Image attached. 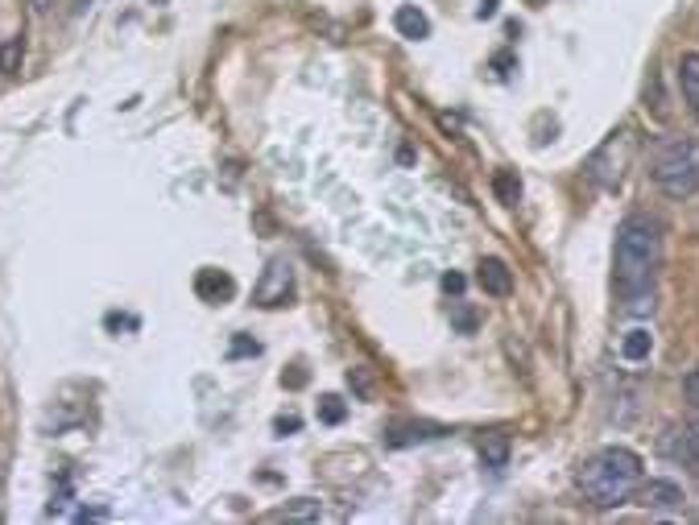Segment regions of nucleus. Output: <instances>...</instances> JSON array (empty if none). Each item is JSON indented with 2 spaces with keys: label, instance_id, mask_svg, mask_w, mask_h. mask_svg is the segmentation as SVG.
<instances>
[{
  "label": "nucleus",
  "instance_id": "nucleus-1",
  "mask_svg": "<svg viewBox=\"0 0 699 525\" xmlns=\"http://www.w3.org/2000/svg\"><path fill=\"white\" fill-rule=\"evenodd\" d=\"M658 265H662V224L654 215H629L617 228V289L629 314L654 311Z\"/></svg>",
  "mask_w": 699,
  "mask_h": 525
},
{
  "label": "nucleus",
  "instance_id": "nucleus-2",
  "mask_svg": "<svg viewBox=\"0 0 699 525\" xmlns=\"http://www.w3.org/2000/svg\"><path fill=\"white\" fill-rule=\"evenodd\" d=\"M575 484H580V493L588 504H596V509H617V504H625L637 493V484H642V460H637L629 447H604L580 468Z\"/></svg>",
  "mask_w": 699,
  "mask_h": 525
},
{
  "label": "nucleus",
  "instance_id": "nucleus-3",
  "mask_svg": "<svg viewBox=\"0 0 699 525\" xmlns=\"http://www.w3.org/2000/svg\"><path fill=\"white\" fill-rule=\"evenodd\" d=\"M650 178L670 199H691L699 191V141L695 137H670L654 150Z\"/></svg>",
  "mask_w": 699,
  "mask_h": 525
},
{
  "label": "nucleus",
  "instance_id": "nucleus-4",
  "mask_svg": "<svg viewBox=\"0 0 699 525\" xmlns=\"http://www.w3.org/2000/svg\"><path fill=\"white\" fill-rule=\"evenodd\" d=\"M290 298H294V265L290 261H281V257H273L265 265V273H261L257 289H253V302L265 306V311H273V306H286Z\"/></svg>",
  "mask_w": 699,
  "mask_h": 525
},
{
  "label": "nucleus",
  "instance_id": "nucleus-5",
  "mask_svg": "<svg viewBox=\"0 0 699 525\" xmlns=\"http://www.w3.org/2000/svg\"><path fill=\"white\" fill-rule=\"evenodd\" d=\"M625 161H629V133H613L600 150L591 153L588 174L600 186H617L621 183V174H625Z\"/></svg>",
  "mask_w": 699,
  "mask_h": 525
},
{
  "label": "nucleus",
  "instance_id": "nucleus-6",
  "mask_svg": "<svg viewBox=\"0 0 699 525\" xmlns=\"http://www.w3.org/2000/svg\"><path fill=\"white\" fill-rule=\"evenodd\" d=\"M658 451L667 455V460H675V463H687V468H695L699 463V430H678V426H670L662 439H658Z\"/></svg>",
  "mask_w": 699,
  "mask_h": 525
},
{
  "label": "nucleus",
  "instance_id": "nucleus-7",
  "mask_svg": "<svg viewBox=\"0 0 699 525\" xmlns=\"http://www.w3.org/2000/svg\"><path fill=\"white\" fill-rule=\"evenodd\" d=\"M476 281H480V289L493 294V298H509V294H513V273H509V265L501 257H484L480 265H476Z\"/></svg>",
  "mask_w": 699,
  "mask_h": 525
},
{
  "label": "nucleus",
  "instance_id": "nucleus-8",
  "mask_svg": "<svg viewBox=\"0 0 699 525\" xmlns=\"http://www.w3.org/2000/svg\"><path fill=\"white\" fill-rule=\"evenodd\" d=\"M194 294L203 302H228L237 294V281L228 278L224 269H199V278H194Z\"/></svg>",
  "mask_w": 699,
  "mask_h": 525
},
{
  "label": "nucleus",
  "instance_id": "nucleus-9",
  "mask_svg": "<svg viewBox=\"0 0 699 525\" xmlns=\"http://www.w3.org/2000/svg\"><path fill=\"white\" fill-rule=\"evenodd\" d=\"M678 83H683V99H687L691 116L699 120V54L687 50L678 58Z\"/></svg>",
  "mask_w": 699,
  "mask_h": 525
},
{
  "label": "nucleus",
  "instance_id": "nucleus-10",
  "mask_svg": "<svg viewBox=\"0 0 699 525\" xmlns=\"http://www.w3.org/2000/svg\"><path fill=\"white\" fill-rule=\"evenodd\" d=\"M393 30H398L401 38H410V42L430 38V22H427V13H422L419 4H401V9L393 13Z\"/></svg>",
  "mask_w": 699,
  "mask_h": 525
},
{
  "label": "nucleus",
  "instance_id": "nucleus-11",
  "mask_svg": "<svg viewBox=\"0 0 699 525\" xmlns=\"http://www.w3.org/2000/svg\"><path fill=\"white\" fill-rule=\"evenodd\" d=\"M447 430L435 426V422H410V426H393L385 435L389 447H410V443H427V439H443Z\"/></svg>",
  "mask_w": 699,
  "mask_h": 525
},
{
  "label": "nucleus",
  "instance_id": "nucleus-12",
  "mask_svg": "<svg viewBox=\"0 0 699 525\" xmlns=\"http://www.w3.org/2000/svg\"><path fill=\"white\" fill-rule=\"evenodd\" d=\"M642 504L645 509H675V504H683V488L670 480H650L642 488Z\"/></svg>",
  "mask_w": 699,
  "mask_h": 525
},
{
  "label": "nucleus",
  "instance_id": "nucleus-13",
  "mask_svg": "<svg viewBox=\"0 0 699 525\" xmlns=\"http://www.w3.org/2000/svg\"><path fill=\"white\" fill-rule=\"evenodd\" d=\"M650 352H654V335L645 331V327H634V331L621 340V356L629 360V365H642Z\"/></svg>",
  "mask_w": 699,
  "mask_h": 525
},
{
  "label": "nucleus",
  "instance_id": "nucleus-14",
  "mask_svg": "<svg viewBox=\"0 0 699 525\" xmlns=\"http://www.w3.org/2000/svg\"><path fill=\"white\" fill-rule=\"evenodd\" d=\"M493 191H496V199H501V203H509V207H513L517 199H522V178H517L513 170H496V178H493Z\"/></svg>",
  "mask_w": 699,
  "mask_h": 525
},
{
  "label": "nucleus",
  "instance_id": "nucleus-15",
  "mask_svg": "<svg viewBox=\"0 0 699 525\" xmlns=\"http://www.w3.org/2000/svg\"><path fill=\"white\" fill-rule=\"evenodd\" d=\"M348 418V406H344V397H335V393H327V397H319V422H327V426H340V422Z\"/></svg>",
  "mask_w": 699,
  "mask_h": 525
},
{
  "label": "nucleus",
  "instance_id": "nucleus-16",
  "mask_svg": "<svg viewBox=\"0 0 699 525\" xmlns=\"http://www.w3.org/2000/svg\"><path fill=\"white\" fill-rule=\"evenodd\" d=\"M484 463H488V468H505V460H509V439L505 435H493V439L484 443Z\"/></svg>",
  "mask_w": 699,
  "mask_h": 525
},
{
  "label": "nucleus",
  "instance_id": "nucleus-17",
  "mask_svg": "<svg viewBox=\"0 0 699 525\" xmlns=\"http://www.w3.org/2000/svg\"><path fill=\"white\" fill-rule=\"evenodd\" d=\"M228 356H232V360H240V356H261V343L253 340V335H232Z\"/></svg>",
  "mask_w": 699,
  "mask_h": 525
},
{
  "label": "nucleus",
  "instance_id": "nucleus-18",
  "mask_svg": "<svg viewBox=\"0 0 699 525\" xmlns=\"http://www.w3.org/2000/svg\"><path fill=\"white\" fill-rule=\"evenodd\" d=\"M476 323H480V319H476V311H472V306H463V302L452 311V327H455V331L472 335V331H476Z\"/></svg>",
  "mask_w": 699,
  "mask_h": 525
},
{
  "label": "nucleus",
  "instance_id": "nucleus-19",
  "mask_svg": "<svg viewBox=\"0 0 699 525\" xmlns=\"http://www.w3.org/2000/svg\"><path fill=\"white\" fill-rule=\"evenodd\" d=\"M683 397H687V401H691V409H695V414H699V368H695V373H687V376H683Z\"/></svg>",
  "mask_w": 699,
  "mask_h": 525
},
{
  "label": "nucleus",
  "instance_id": "nucleus-20",
  "mask_svg": "<svg viewBox=\"0 0 699 525\" xmlns=\"http://www.w3.org/2000/svg\"><path fill=\"white\" fill-rule=\"evenodd\" d=\"M319 501H298V504H286V517H319Z\"/></svg>",
  "mask_w": 699,
  "mask_h": 525
},
{
  "label": "nucleus",
  "instance_id": "nucleus-21",
  "mask_svg": "<svg viewBox=\"0 0 699 525\" xmlns=\"http://www.w3.org/2000/svg\"><path fill=\"white\" fill-rule=\"evenodd\" d=\"M17 54H22V42H9L0 50V71H13L17 66Z\"/></svg>",
  "mask_w": 699,
  "mask_h": 525
},
{
  "label": "nucleus",
  "instance_id": "nucleus-22",
  "mask_svg": "<svg viewBox=\"0 0 699 525\" xmlns=\"http://www.w3.org/2000/svg\"><path fill=\"white\" fill-rule=\"evenodd\" d=\"M281 385H290V389H302V385H306V373H302V368L294 365L290 373H281Z\"/></svg>",
  "mask_w": 699,
  "mask_h": 525
},
{
  "label": "nucleus",
  "instance_id": "nucleus-23",
  "mask_svg": "<svg viewBox=\"0 0 699 525\" xmlns=\"http://www.w3.org/2000/svg\"><path fill=\"white\" fill-rule=\"evenodd\" d=\"M443 289L447 294H463V273H443Z\"/></svg>",
  "mask_w": 699,
  "mask_h": 525
},
{
  "label": "nucleus",
  "instance_id": "nucleus-24",
  "mask_svg": "<svg viewBox=\"0 0 699 525\" xmlns=\"http://www.w3.org/2000/svg\"><path fill=\"white\" fill-rule=\"evenodd\" d=\"M298 426H302V422L294 418V414H290V418H278V422H273V430H278V435H294Z\"/></svg>",
  "mask_w": 699,
  "mask_h": 525
},
{
  "label": "nucleus",
  "instance_id": "nucleus-25",
  "mask_svg": "<svg viewBox=\"0 0 699 525\" xmlns=\"http://www.w3.org/2000/svg\"><path fill=\"white\" fill-rule=\"evenodd\" d=\"M493 66H496V71H501V75H509V66H513V58H509V54H496V58H493Z\"/></svg>",
  "mask_w": 699,
  "mask_h": 525
},
{
  "label": "nucleus",
  "instance_id": "nucleus-26",
  "mask_svg": "<svg viewBox=\"0 0 699 525\" xmlns=\"http://www.w3.org/2000/svg\"><path fill=\"white\" fill-rule=\"evenodd\" d=\"M496 13V0H480V17H493Z\"/></svg>",
  "mask_w": 699,
  "mask_h": 525
},
{
  "label": "nucleus",
  "instance_id": "nucleus-27",
  "mask_svg": "<svg viewBox=\"0 0 699 525\" xmlns=\"http://www.w3.org/2000/svg\"><path fill=\"white\" fill-rule=\"evenodd\" d=\"M33 4H38V9H50V4H54V0H33Z\"/></svg>",
  "mask_w": 699,
  "mask_h": 525
}]
</instances>
